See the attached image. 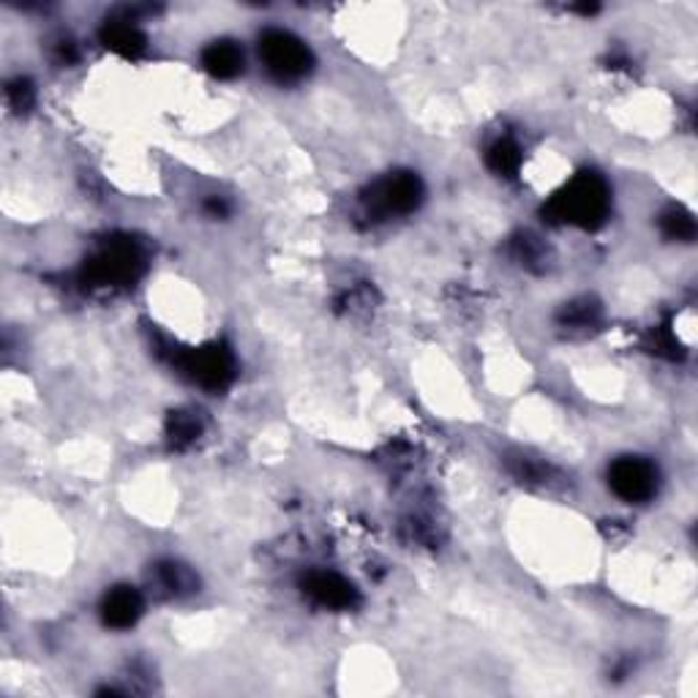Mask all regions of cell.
I'll return each instance as SVG.
<instances>
[{"instance_id": "cell-1", "label": "cell", "mask_w": 698, "mask_h": 698, "mask_svg": "<svg viewBox=\"0 0 698 698\" xmlns=\"http://www.w3.org/2000/svg\"><path fill=\"white\" fill-rule=\"evenodd\" d=\"M554 224H571L578 229H598L611 213V189L598 172H582L546 208Z\"/></svg>"}, {"instance_id": "cell-2", "label": "cell", "mask_w": 698, "mask_h": 698, "mask_svg": "<svg viewBox=\"0 0 698 698\" xmlns=\"http://www.w3.org/2000/svg\"><path fill=\"white\" fill-rule=\"evenodd\" d=\"M257 50H260V61L265 72L282 85L303 83L311 74V68H314V55L306 47V41L284 28L262 30Z\"/></svg>"}, {"instance_id": "cell-3", "label": "cell", "mask_w": 698, "mask_h": 698, "mask_svg": "<svg viewBox=\"0 0 698 698\" xmlns=\"http://www.w3.org/2000/svg\"><path fill=\"white\" fill-rule=\"evenodd\" d=\"M423 200V184L415 172H390L361 195V208L369 222H388L407 216Z\"/></svg>"}, {"instance_id": "cell-4", "label": "cell", "mask_w": 698, "mask_h": 698, "mask_svg": "<svg viewBox=\"0 0 698 698\" xmlns=\"http://www.w3.org/2000/svg\"><path fill=\"white\" fill-rule=\"evenodd\" d=\"M145 267V251L139 249V244L134 240L121 238L110 240L104 249L96 251L94 260H88L85 265V282L90 287H126L134 278L142 273Z\"/></svg>"}, {"instance_id": "cell-5", "label": "cell", "mask_w": 698, "mask_h": 698, "mask_svg": "<svg viewBox=\"0 0 698 698\" xmlns=\"http://www.w3.org/2000/svg\"><path fill=\"white\" fill-rule=\"evenodd\" d=\"M180 372L191 379L195 385L205 390H224L233 385L238 363H235L233 349L224 344H208V347L191 349L178 361Z\"/></svg>"}, {"instance_id": "cell-6", "label": "cell", "mask_w": 698, "mask_h": 698, "mask_svg": "<svg viewBox=\"0 0 698 698\" xmlns=\"http://www.w3.org/2000/svg\"><path fill=\"white\" fill-rule=\"evenodd\" d=\"M660 472L641 456H622L609 466V488L627 504H644L658 494Z\"/></svg>"}, {"instance_id": "cell-7", "label": "cell", "mask_w": 698, "mask_h": 698, "mask_svg": "<svg viewBox=\"0 0 698 698\" xmlns=\"http://www.w3.org/2000/svg\"><path fill=\"white\" fill-rule=\"evenodd\" d=\"M306 598L327 611H352L361 603V593L349 578L333 571H309L300 582Z\"/></svg>"}, {"instance_id": "cell-8", "label": "cell", "mask_w": 698, "mask_h": 698, "mask_svg": "<svg viewBox=\"0 0 698 698\" xmlns=\"http://www.w3.org/2000/svg\"><path fill=\"white\" fill-rule=\"evenodd\" d=\"M142 611H145L142 593L128 587V584L112 587L110 593L101 598V606H99L101 622H104L107 627H112V631H128V627H134L139 622V616H142Z\"/></svg>"}, {"instance_id": "cell-9", "label": "cell", "mask_w": 698, "mask_h": 698, "mask_svg": "<svg viewBox=\"0 0 698 698\" xmlns=\"http://www.w3.org/2000/svg\"><path fill=\"white\" fill-rule=\"evenodd\" d=\"M99 36H101V45H104L107 50L117 52V55L123 58H137L139 52H145V45H148L145 34L139 30L134 12H126L121 14V17L107 20Z\"/></svg>"}, {"instance_id": "cell-10", "label": "cell", "mask_w": 698, "mask_h": 698, "mask_svg": "<svg viewBox=\"0 0 698 698\" xmlns=\"http://www.w3.org/2000/svg\"><path fill=\"white\" fill-rule=\"evenodd\" d=\"M202 68L216 79H235L244 74V47L233 39H216L202 50Z\"/></svg>"}, {"instance_id": "cell-11", "label": "cell", "mask_w": 698, "mask_h": 698, "mask_svg": "<svg viewBox=\"0 0 698 698\" xmlns=\"http://www.w3.org/2000/svg\"><path fill=\"white\" fill-rule=\"evenodd\" d=\"M521 148L513 137H497L486 150V164L499 178H515L521 170Z\"/></svg>"}, {"instance_id": "cell-12", "label": "cell", "mask_w": 698, "mask_h": 698, "mask_svg": "<svg viewBox=\"0 0 698 698\" xmlns=\"http://www.w3.org/2000/svg\"><path fill=\"white\" fill-rule=\"evenodd\" d=\"M202 434V417L195 410H178L172 412L166 421V439L175 450H184L195 445Z\"/></svg>"}, {"instance_id": "cell-13", "label": "cell", "mask_w": 698, "mask_h": 698, "mask_svg": "<svg viewBox=\"0 0 698 698\" xmlns=\"http://www.w3.org/2000/svg\"><path fill=\"white\" fill-rule=\"evenodd\" d=\"M155 582H159V587L164 589L166 595H172V598L197 589L195 573H191L186 565H180V562H172V560L155 565Z\"/></svg>"}, {"instance_id": "cell-14", "label": "cell", "mask_w": 698, "mask_h": 698, "mask_svg": "<svg viewBox=\"0 0 698 698\" xmlns=\"http://www.w3.org/2000/svg\"><path fill=\"white\" fill-rule=\"evenodd\" d=\"M600 322V306L589 298H578L565 303L560 311V325L565 331H593Z\"/></svg>"}, {"instance_id": "cell-15", "label": "cell", "mask_w": 698, "mask_h": 698, "mask_svg": "<svg viewBox=\"0 0 698 698\" xmlns=\"http://www.w3.org/2000/svg\"><path fill=\"white\" fill-rule=\"evenodd\" d=\"M660 233L669 240H676V244H690L696 238V222L687 211L682 208H669V211L660 216Z\"/></svg>"}, {"instance_id": "cell-16", "label": "cell", "mask_w": 698, "mask_h": 698, "mask_svg": "<svg viewBox=\"0 0 698 698\" xmlns=\"http://www.w3.org/2000/svg\"><path fill=\"white\" fill-rule=\"evenodd\" d=\"M513 257L515 262H521L524 267H533L538 265V262H544L546 249L538 238H533V235H519V238L513 240Z\"/></svg>"}, {"instance_id": "cell-17", "label": "cell", "mask_w": 698, "mask_h": 698, "mask_svg": "<svg viewBox=\"0 0 698 698\" xmlns=\"http://www.w3.org/2000/svg\"><path fill=\"white\" fill-rule=\"evenodd\" d=\"M7 99L9 104L17 112H28L36 101V88L28 77H17L7 85Z\"/></svg>"}, {"instance_id": "cell-18", "label": "cell", "mask_w": 698, "mask_h": 698, "mask_svg": "<svg viewBox=\"0 0 698 698\" xmlns=\"http://www.w3.org/2000/svg\"><path fill=\"white\" fill-rule=\"evenodd\" d=\"M205 211L211 213L213 219H219V216H227L229 205H227V200H224V197H211V200L205 202Z\"/></svg>"}]
</instances>
